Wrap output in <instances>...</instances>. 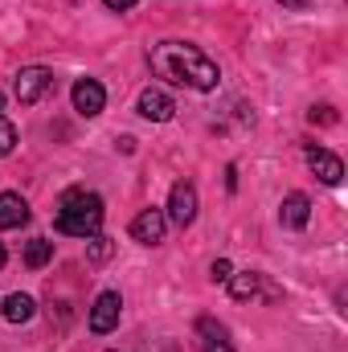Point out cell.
Segmentation results:
<instances>
[{"label": "cell", "mask_w": 348, "mask_h": 352, "mask_svg": "<svg viewBox=\"0 0 348 352\" xmlns=\"http://www.w3.org/2000/svg\"><path fill=\"white\" fill-rule=\"evenodd\" d=\"M193 332H197V349H201V352H234L226 324H217L213 316H201Z\"/></svg>", "instance_id": "ba28073f"}, {"label": "cell", "mask_w": 348, "mask_h": 352, "mask_svg": "<svg viewBox=\"0 0 348 352\" xmlns=\"http://www.w3.org/2000/svg\"><path fill=\"white\" fill-rule=\"evenodd\" d=\"M164 230H168L164 209H144V213L131 217V238H135L140 246H160V242H164Z\"/></svg>", "instance_id": "8992f818"}, {"label": "cell", "mask_w": 348, "mask_h": 352, "mask_svg": "<svg viewBox=\"0 0 348 352\" xmlns=\"http://www.w3.org/2000/svg\"><path fill=\"white\" fill-rule=\"evenodd\" d=\"M119 311H123L119 291H102V295L94 299V307H90V332H94V336L115 332V328H119Z\"/></svg>", "instance_id": "5b68a950"}, {"label": "cell", "mask_w": 348, "mask_h": 352, "mask_svg": "<svg viewBox=\"0 0 348 352\" xmlns=\"http://www.w3.org/2000/svg\"><path fill=\"white\" fill-rule=\"evenodd\" d=\"M135 111L148 119V123H168L173 119V98L164 94V90H156V87H148L144 94H140V102H135Z\"/></svg>", "instance_id": "9c48e42d"}, {"label": "cell", "mask_w": 348, "mask_h": 352, "mask_svg": "<svg viewBox=\"0 0 348 352\" xmlns=\"http://www.w3.org/2000/svg\"><path fill=\"white\" fill-rule=\"evenodd\" d=\"M102 4H107L111 12H131V8H135L140 0H102Z\"/></svg>", "instance_id": "ffe728a7"}, {"label": "cell", "mask_w": 348, "mask_h": 352, "mask_svg": "<svg viewBox=\"0 0 348 352\" xmlns=\"http://www.w3.org/2000/svg\"><path fill=\"white\" fill-rule=\"evenodd\" d=\"M111 250H115V246H111V238H102V234H94V238H87V263H107V258H111Z\"/></svg>", "instance_id": "2e32d148"}, {"label": "cell", "mask_w": 348, "mask_h": 352, "mask_svg": "<svg viewBox=\"0 0 348 352\" xmlns=\"http://www.w3.org/2000/svg\"><path fill=\"white\" fill-rule=\"evenodd\" d=\"M262 278H266V274H259V270H238V274H230V295H234L238 303L254 299V295H262Z\"/></svg>", "instance_id": "4fadbf2b"}, {"label": "cell", "mask_w": 348, "mask_h": 352, "mask_svg": "<svg viewBox=\"0 0 348 352\" xmlns=\"http://www.w3.org/2000/svg\"><path fill=\"white\" fill-rule=\"evenodd\" d=\"M4 263H8V254H4V246H0V266H4Z\"/></svg>", "instance_id": "7402d4cb"}, {"label": "cell", "mask_w": 348, "mask_h": 352, "mask_svg": "<svg viewBox=\"0 0 348 352\" xmlns=\"http://www.w3.org/2000/svg\"><path fill=\"white\" fill-rule=\"evenodd\" d=\"M33 311H37L33 295H21V291H17V295H8V299H4V320H8V324H29V320H33Z\"/></svg>", "instance_id": "5bb4252c"}, {"label": "cell", "mask_w": 348, "mask_h": 352, "mask_svg": "<svg viewBox=\"0 0 348 352\" xmlns=\"http://www.w3.org/2000/svg\"><path fill=\"white\" fill-rule=\"evenodd\" d=\"M70 98H74V111L87 115V119H94L107 107V90H102V82H94V78H78L74 90H70Z\"/></svg>", "instance_id": "52a82bcc"}, {"label": "cell", "mask_w": 348, "mask_h": 352, "mask_svg": "<svg viewBox=\"0 0 348 352\" xmlns=\"http://www.w3.org/2000/svg\"><path fill=\"white\" fill-rule=\"evenodd\" d=\"M307 168L320 176L328 188H336V184L345 180V164H340V156H332V152H324V148H312V152H307Z\"/></svg>", "instance_id": "30bf717a"}, {"label": "cell", "mask_w": 348, "mask_h": 352, "mask_svg": "<svg viewBox=\"0 0 348 352\" xmlns=\"http://www.w3.org/2000/svg\"><path fill=\"white\" fill-rule=\"evenodd\" d=\"M29 226V201L21 192H0V230Z\"/></svg>", "instance_id": "7c38bea8"}, {"label": "cell", "mask_w": 348, "mask_h": 352, "mask_svg": "<svg viewBox=\"0 0 348 352\" xmlns=\"http://www.w3.org/2000/svg\"><path fill=\"white\" fill-rule=\"evenodd\" d=\"M173 226L180 230H188L193 221H197V188L188 184V180H176L173 192H168V213H164Z\"/></svg>", "instance_id": "277c9868"}, {"label": "cell", "mask_w": 348, "mask_h": 352, "mask_svg": "<svg viewBox=\"0 0 348 352\" xmlns=\"http://www.w3.org/2000/svg\"><path fill=\"white\" fill-rule=\"evenodd\" d=\"M54 263V242L50 238H33L29 246H25V266L29 270H41V266Z\"/></svg>", "instance_id": "9a60e30c"}, {"label": "cell", "mask_w": 348, "mask_h": 352, "mask_svg": "<svg viewBox=\"0 0 348 352\" xmlns=\"http://www.w3.org/2000/svg\"><path fill=\"white\" fill-rule=\"evenodd\" d=\"M307 217H312V201H307L303 192H287L283 205H279V221H283L287 230H303Z\"/></svg>", "instance_id": "8fae6325"}, {"label": "cell", "mask_w": 348, "mask_h": 352, "mask_svg": "<svg viewBox=\"0 0 348 352\" xmlns=\"http://www.w3.org/2000/svg\"><path fill=\"white\" fill-rule=\"evenodd\" d=\"M12 148H17V127H12V123H8V119L0 115V160H4V156H8Z\"/></svg>", "instance_id": "e0dca14e"}, {"label": "cell", "mask_w": 348, "mask_h": 352, "mask_svg": "<svg viewBox=\"0 0 348 352\" xmlns=\"http://www.w3.org/2000/svg\"><path fill=\"white\" fill-rule=\"evenodd\" d=\"M230 274H234V266L226 263V258H217V263L209 266V278L213 283H230Z\"/></svg>", "instance_id": "ac0fdd59"}, {"label": "cell", "mask_w": 348, "mask_h": 352, "mask_svg": "<svg viewBox=\"0 0 348 352\" xmlns=\"http://www.w3.org/2000/svg\"><path fill=\"white\" fill-rule=\"evenodd\" d=\"M50 90H54V74H50L45 66H25V70H17V78H12V94H17L21 107H37Z\"/></svg>", "instance_id": "3957f363"}, {"label": "cell", "mask_w": 348, "mask_h": 352, "mask_svg": "<svg viewBox=\"0 0 348 352\" xmlns=\"http://www.w3.org/2000/svg\"><path fill=\"white\" fill-rule=\"evenodd\" d=\"M54 226H58V234H70V238H94L102 230V197L87 192V188H70L58 205Z\"/></svg>", "instance_id": "7a4b0ae2"}, {"label": "cell", "mask_w": 348, "mask_h": 352, "mask_svg": "<svg viewBox=\"0 0 348 352\" xmlns=\"http://www.w3.org/2000/svg\"><path fill=\"white\" fill-rule=\"evenodd\" d=\"M148 62H152V74H160L164 82H176V87L213 90L217 78H221L217 62L209 54H201L197 45H188V41H160V45H152Z\"/></svg>", "instance_id": "6da1fadb"}, {"label": "cell", "mask_w": 348, "mask_h": 352, "mask_svg": "<svg viewBox=\"0 0 348 352\" xmlns=\"http://www.w3.org/2000/svg\"><path fill=\"white\" fill-rule=\"evenodd\" d=\"M279 4H283V8H307L312 0H279Z\"/></svg>", "instance_id": "44dd1931"}, {"label": "cell", "mask_w": 348, "mask_h": 352, "mask_svg": "<svg viewBox=\"0 0 348 352\" xmlns=\"http://www.w3.org/2000/svg\"><path fill=\"white\" fill-rule=\"evenodd\" d=\"M0 107H4V94H0Z\"/></svg>", "instance_id": "603a6c76"}, {"label": "cell", "mask_w": 348, "mask_h": 352, "mask_svg": "<svg viewBox=\"0 0 348 352\" xmlns=\"http://www.w3.org/2000/svg\"><path fill=\"white\" fill-rule=\"evenodd\" d=\"M307 119H312V123H336V111H332V107H312Z\"/></svg>", "instance_id": "d6986e66"}]
</instances>
